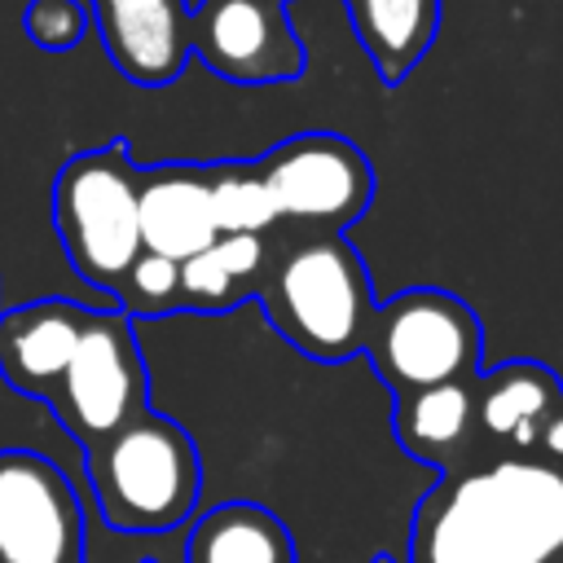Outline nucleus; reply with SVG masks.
<instances>
[{"label": "nucleus", "instance_id": "obj_1", "mask_svg": "<svg viewBox=\"0 0 563 563\" xmlns=\"http://www.w3.org/2000/svg\"><path fill=\"white\" fill-rule=\"evenodd\" d=\"M409 563H563V471L537 457L444 471L413 510Z\"/></svg>", "mask_w": 563, "mask_h": 563}, {"label": "nucleus", "instance_id": "obj_2", "mask_svg": "<svg viewBox=\"0 0 563 563\" xmlns=\"http://www.w3.org/2000/svg\"><path fill=\"white\" fill-rule=\"evenodd\" d=\"M255 299L273 330L312 361L365 352L378 312L365 260L343 233H303L268 255Z\"/></svg>", "mask_w": 563, "mask_h": 563}, {"label": "nucleus", "instance_id": "obj_3", "mask_svg": "<svg viewBox=\"0 0 563 563\" xmlns=\"http://www.w3.org/2000/svg\"><path fill=\"white\" fill-rule=\"evenodd\" d=\"M84 453L97 510L110 528L163 532L194 515L202 493V462L180 422L145 409Z\"/></svg>", "mask_w": 563, "mask_h": 563}, {"label": "nucleus", "instance_id": "obj_4", "mask_svg": "<svg viewBox=\"0 0 563 563\" xmlns=\"http://www.w3.org/2000/svg\"><path fill=\"white\" fill-rule=\"evenodd\" d=\"M53 229L70 268L114 299L141 255V167L128 158L123 136L62 163L53 180Z\"/></svg>", "mask_w": 563, "mask_h": 563}, {"label": "nucleus", "instance_id": "obj_5", "mask_svg": "<svg viewBox=\"0 0 563 563\" xmlns=\"http://www.w3.org/2000/svg\"><path fill=\"white\" fill-rule=\"evenodd\" d=\"M365 352L374 374L396 396H405L475 378L484 361V325L466 299L440 286H409L378 303Z\"/></svg>", "mask_w": 563, "mask_h": 563}, {"label": "nucleus", "instance_id": "obj_6", "mask_svg": "<svg viewBox=\"0 0 563 563\" xmlns=\"http://www.w3.org/2000/svg\"><path fill=\"white\" fill-rule=\"evenodd\" d=\"M44 405L84 449L145 413V361L128 312L88 308L75 356Z\"/></svg>", "mask_w": 563, "mask_h": 563}, {"label": "nucleus", "instance_id": "obj_7", "mask_svg": "<svg viewBox=\"0 0 563 563\" xmlns=\"http://www.w3.org/2000/svg\"><path fill=\"white\" fill-rule=\"evenodd\" d=\"M255 167L277 224L290 220L308 233H343L374 198V167L365 150L334 132H299L273 145Z\"/></svg>", "mask_w": 563, "mask_h": 563}, {"label": "nucleus", "instance_id": "obj_8", "mask_svg": "<svg viewBox=\"0 0 563 563\" xmlns=\"http://www.w3.org/2000/svg\"><path fill=\"white\" fill-rule=\"evenodd\" d=\"M84 510L66 475L31 449H0V563H79Z\"/></svg>", "mask_w": 563, "mask_h": 563}, {"label": "nucleus", "instance_id": "obj_9", "mask_svg": "<svg viewBox=\"0 0 563 563\" xmlns=\"http://www.w3.org/2000/svg\"><path fill=\"white\" fill-rule=\"evenodd\" d=\"M189 44L233 84H277L303 70V44L282 0H198L189 9Z\"/></svg>", "mask_w": 563, "mask_h": 563}, {"label": "nucleus", "instance_id": "obj_10", "mask_svg": "<svg viewBox=\"0 0 563 563\" xmlns=\"http://www.w3.org/2000/svg\"><path fill=\"white\" fill-rule=\"evenodd\" d=\"M563 405V383L541 361H506L475 378L479 457H532L541 427Z\"/></svg>", "mask_w": 563, "mask_h": 563}, {"label": "nucleus", "instance_id": "obj_11", "mask_svg": "<svg viewBox=\"0 0 563 563\" xmlns=\"http://www.w3.org/2000/svg\"><path fill=\"white\" fill-rule=\"evenodd\" d=\"M92 18L110 62L132 84L163 88L194 53L185 0H92Z\"/></svg>", "mask_w": 563, "mask_h": 563}, {"label": "nucleus", "instance_id": "obj_12", "mask_svg": "<svg viewBox=\"0 0 563 563\" xmlns=\"http://www.w3.org/2000/svg\"><path fill=\"white\" fill-rule=\"evenodd\" d=\"M84 321L88 308L70 299H35L0 312V378L22 396L48 400L75 356Z\"/></svg>", "mask_w": 563, "mask_h": 563}, {"label": "nucleus", "instance_id": "obj_13", "mask_svg": "<svg viewBox=\"0 0 563 563\" xmlns=\"http://www.w3.org/2000/svg\"><path fill=\"white\" fill-rule=\"evenodd\" d=\"M220 238L211 211V167H141V251L185 264Z\"/></svg>", "mask_w": 563, "mask_h": 563}, {"label": "nucleus", "instance_id": "obj_14", "mask_svg": "<svg viewBox=\"0 0 563 563\" xmlns=\"http://www.w3.org/2000/svg\"><path fill=\"white\" fill-rule=\"evenodd\" d=\"M475 378H457V383H440V387L396 396L391 427H396V440L409 457L435 466L440 475L479 457Z\"/></svg>", "mask_w": 563, "mask_h": 563}, {"label": "nucleus", "instance_id": "obj_15", "mask_svg": "<svg viewBox=\"0 0 563 563\" xmlns=\"http://www.w3.org/2000/svg\"><path fill=\"white\" fill-rule=\"evenodd\" d=\"M347 9L383 84H400L440 26V0H347Z\"/></svg>", "mask_w": 563, "mask_h": 563}, {"label": "nucleus", "instance_id": "obj_16", "mask_svg": "<svg viewBox=\"0 0 563 563\" xmlns=\"http://www.w3.org/2000/svg\"><path fill=\"white\" fill-rule=\"evenodd\" d=\"M185 554L189 563H295V541L273 510L224 501L194 523Z\"/></svg>", "mask_w": 563, "mask_h": 563}, {"label": "nucleus", "instance_id": "obj_17", "mask_svg": "<svg viewBox=\"0 0 563 563\" xmlns=\"http://www.w3.org/2000/svg\"><path fill=\"white\" fill-rule=\"evenodd\" d=\"M268 264V233H220L207 251L180 264V308L224 312L255 295Z\"/></svg>", "mask_w": 563, "mask_h": 563}, {"label": "nucleus", "instance_id": "obj_18", "mask_svg": "<svg viewBox=\"0 0 563 563\" xmlns=\"http://www.w3.org/2000/svg\"><path fill=\"white\" fill-rule=\"evenodd\" d=\"M211 211L220 233H268L277 224L273 198L255 163H216L211 167Z\"/></svg>", "mask_w": 563, "mask_h": 563}, {"label": "nucleus", "instance_id": "obj_19", "mask_svg": "<svg viewBox=\"0 0 563 563\" xmlns=\"http://www.w3.org/2000/svg\"><path fill=\"white\" fill-rule=\"evenodd\" d=\"M114 303H123L128 317H163L180 308V264L163 260L154 251H141L132 268L123 273Z\"/></svg>", "mask_w": 563, "mask_h": 563}, {"label": "nucleus", "instance_id": "obj_20", "mask_svg": "<svg viewBox=\"0 0 563 563\" xmlns=\"http://www.w3.org/2000/svg\"><path fill=\"white\" fill-rule=\"evenodd\" d=\"M92 22V0H26L22 9V31L40 48H75L88 35Z\"/></svg>", "mask_w": 563, "mask_h": 563}, {"label": "nucleus", "instance_id": "obj_21", "mask_svg": "<svg viewBox=\"0 0 563 563\" xmlns=\"http://www.w3.org/2000/svg\"><path fill=\"white\" fill-rule=\"evenodd\" d=\"M537 462H545V466H554V471H563V405L550 413V422L541 427V440H537V453H532Z\"/></svg>", "mask_w": 563, "mask_h": 563}, {"label": "nucleus", "instance_id": "obj_22", "mask_svg": "<svg viewBox=\"0 0 563 563\" xmlns=\"http://www.w3.org/2000/svg\"><path fill=\"white\" fill-rule=\"evenodd\" d=\"M374 563H391V559H387V554H378V559H374Z\"/></svg>", "mask_w": 563, "mask_h": 563}, {"label": "nucleus", "instance_id": "obj_23", "mask_svg": "<svg viewBox=\"0 0 563 563\" xmlns=\"http://www.w3.org/2000/svg\"><path fill=\"white\" fill-rule=\"evenodd\" d=\"M282 4H286V0H282Z\"/></svg>", "mask_w": 563, "mask_h": 563}]
</instances>
